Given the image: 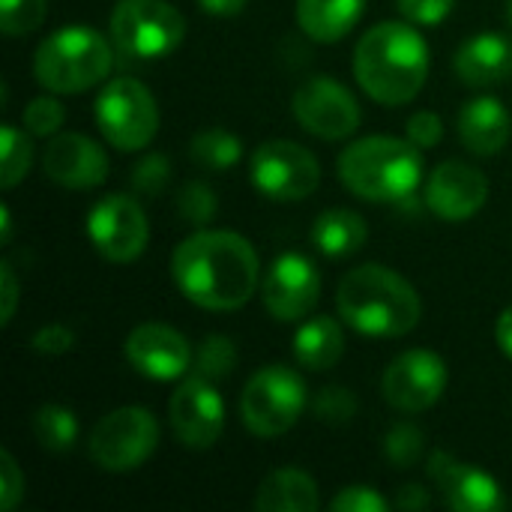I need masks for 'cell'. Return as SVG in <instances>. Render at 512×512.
<instances>
[{"mask_svg":"<svg viewBox=\"0 0 512 512\" xmlns=\"http://www.w3.org/2000/svg\"><path fill=\"white\" fill-rule=\"evenodd\" d=\"M171 276L189 303L207 312H234L255 297L261 261L246 237L204 228L174 249Z\"/></svg>","mask_w":512,"mask_h":512,"instance_id":"6da1fadb","label":"cell"},{"mask_svg":"<svg viewBox=\"0 0 512 512\" xmlns=\"http://www.w3.org/2000/svg\"><path fill=\"white\" fill-rule=\"evenodd\" d=\"M429 45L411 21H384L366 30L354 48V78L369 99L405 105L420 96L429 78Z\"/></svg>","mask_w":512,"mask_h":512,"instance_id":"7a4b0ae2","label":"cell"},{"mask_svg":"<svg viewBox=\"0 0 512 512\" xmlns=\"http://www.w3.org/2000/svg\"><path fill=\"white\" fill-rule=\"evenodd\" d=\"M339 318L375 339H396L420 324L423 303L417 288L384 264H360L339 282Z\"/></svg>","mask_w":512,"mask_h":512,"instance_id":"3957f363","label":"cell"},{"mask_svg":"<svg viewBox=\"0 0 512 512\" xmlns=\"http://www.w3.org/2000/svg\"><path fill=\"white\" fill-rule=\"evenodd\" d=\"M345 189L372 204L411 201L423 183V153L408 138L372 135L360 138L339 156Z\"/></svg>","mask_w":512,"mask_h":512,"instance_id":"277c9868","label":"cell"},{"mask_svg":"<svg viewBox=\"0 0 512 512\" xmlns=\"http://www.w3.org/2000/svg\"><path fill=\"white\" fill-rule=\"evenodd\" d=\"M114 51V42L93 27H60L39 42L33 54V75L51 93H84L105 84L114 66Z\"/></svg>","mask_w":512,"mask_h":512,"instance_id":"5b68a950","label":"cell"},{"mask_svg":"<svg viewBox=\"0 0 512 512\" xmlns=\"http://www.w3.org/2000/svg\"><path fill=\"white\" fill-rule=\"evenodd\" d=\"M108 33L120 57L159 60L183 42L186 18L168 0H120Z\"/></svg>","mask_w":512,"mask_h":512,"instance_id":"8992f818","label":"cell"},{"mask_svg":"<svg viewBox=\"0 0 512 512\" xmlns=\"http://www.w3.org/2000/svg\"><path fill=\"white\" fill-rule=\"evenodd\" d=\"M309 405V393L303 378L288 366H264L258 369L240 396V417L246 429L258 438H279L297 426Z\"/></svg>","mask_w":512,"mask_h":512,"instance_id":"52a82bcc","label":"cell"},{"mask_svg":"<svg viewBox=\"0 0 512 512\" xmlns=\"http://www.w3.org/2000/svg\"><path fill=\"white\" fill-rule=\"evenodd\" d=\"M93 117L102 138L123 153L144 150L159 129V105L135 78L105 81L93 102Z\"/></svg>","mask_w":512,"mask_h":512,"instance_id":"ba28073f","label":"cell"},{"mask_svg":"<svg viewBox=\"0 0 512 512\" xmlns=\"http://www.w3.org/2000/svg\"><path fill=\"white\" fill-rule=\"evenodd\" d=\"M90 459L108 474L141 468L159 447V423L147 408H117L90 432Z\"/></svg>","mask_w":512,"mask_h":512,"instance_id":"9c48e42d","label":"cell"},{"mask_svg":"<svg viewBox=\"0 0 512 512\" xmlns=\"http://www.w3.org/2000/svg\"><path fill=\"white\" fill-rule=\"evenodd\" d=\"M249 177L258 195L276 204H294L309 198L321 183L318 159L297 141H264L249 159Z\"/></svg>","mask_w":512,"mask_h":512,"instance_id":"30bf717a","label":"cell"},{"mask_svg":"<svg viewBox=\"0 0 512 512\" xmlns=\"http://www.w3.org/2000/svg\"><path fill=\"white\" fill-rule=\"evenodd\" d=\"M291 111L309 135L324 138V141H342L354 135L363 120L360 102L354 99V93L330 75L306 78L294 90Z\"/></svg>","mask_w":512,"mask_h":512,"instance_id":"8fae6325","label":"cell"},{"mask_svg":"<svg viewBox=\"0 0 512 512\" xmlns=\"http://www.w3.org/2000/svg\"><path fill=\"white\" fill-rule=\"evenodd\" d=\"M87 237L93 249L111 264L135 261L150 240V225L144 207L129 195H105L87 213Z\"/></svg>","mask_w":512,"mask_h":512,"instance_id":"7c38bea8","label":"cell"},{"mask_svg":"<svg viewBox=\"0 0 512 512\" xmlns=\"http://www.w3.org/2000/svg\"><path fill=\"white\" fill-rule=\"evenodd\" d=\"M444 390H447V366L435 351L426 348H411L399 354L381 378L384 399L402 414L429 411L432 405H438Z\"/></svg>","mask_w":512,"mask_h":512,"instance_id":"4fadbf2b","label":"cell"},{"mask_svg":"<svg viewBox=\"0 0 512 512\" xmlns=\"http://www.w3.org/2000/svg\"><path fill=\"white\" fill-rule=\"evenodd\" d=\"M318 297H321V273L300 252L279 255L264 273L261 303L282 324L309 318L312 309L318 306Z\"/></svg>","mask_w":512,"mask_h":512,"instance_id":"5bb4252c","label":"cell"},{"mask_svg":"<svg viewBox=\"0 0 512 512\" xmlns=\"http://www.w3.org/2000/svg\"><path fill=\"white\" fill-rule=\"evenodd\" d=\"M168 423L186 450H210L225 429V405L213 381L186 378L168 402Z\"/></svg>","mask_w":512,"mask_h":512,"instance_id":"9a60e30c","label":"cell"},{"mask_svg":"<svg viewBox=\"0 0 512 512\" xmlns=\"http://www.w3.org/2000/svg\"><path fill=\"white\" fill-rule=\"evenodd\" d=\"M192 345L189 339L159 321L138 324L126 339V360L132 369L153 381H177L192 366Z\"/></svg>","mask_w":512,"mask_h":512,"instance_id":"2e32d148","label":"cell"},{"mask_svg":"<svg viewBox=\"0 0 512 512\" xmlns=\"http://www.w3.org/2000/svg\"><path fill=\"white\" fill-rule=\"evenodd\" d=\"M429 477L441 489L447 507L456 512H498L507 507V498L495 477L486 471L450 456L447 450H435L429 456Z\"/></svg>","mask_w":512,"mask_h":512,"instance_id":"e0dca14e","label":"cell"},{"mask_svg":"<svg viewBox=\"0 0 512 512\" xmlns=\"http://www.w3.org/2000/svg\"><path fill=\"white\" fill-rule=\"evenodd\" d=\"M42 171L63 189H96L108 180L105 150L81 132H57L42 150Z\"/></svg>","mask_w":512,"mask_h":512,"instance_id":"ac0fdd59","label":"cell"},{"mask_svg":"<svg viewBox=\"0 0 512 512\" xmlns=\"http://www.w3.org/2000/svg\"><path fill=\"white\" fill-rule=\"evenodd\" d=\"M489 198V180L468 162H441L426 177V207L444 222H465L483 210Z\"/></svg>","mask_w":512,"mask_h":512,"instance_id":"d6986e66","label":"cell"},{"mask_svg":"<svg viewBox=\"0 0 512 512\" xmlns=\"http://www.w3.org/2000/svg\"><path fill=\"white\" fill-rule=\"evenodd\" d=\"M456 75L468 87H495L512 78V36L501 30H486L462 42L453 57Z\"/></svg>","mask_w":512,"mask_h":512,"instance_id":"ffe728a7","label":"cell"},{"mask_svg":"<svg viewBox=\"0 0 512 512\" xmlns=\"http://www.w3.org/2000/svg\"><path fill=\"white\" fill-rule=\"evenodd\" d=\"M456 132L465 150L474 156H495L507 147L512 135V117L495 96H477L462 105L456 117Z\"/></svg>","mask_w":512,"mask_h":512,"instance_id":"44dd1931","label":"cell"},{"mask_svg":"<svg viewBox=\"0 0 512 512\" xmlns=\"http://www.w3.org/2000/svg\"><path fill=\"white\" fill-rule=\"evenodd\" d=\"M318 507V483L300 468H279L267 474L255 495L258 512H315Z\"/></svg>","mask_w":512,"mask_h":512,"instance_id":"7402d4cb","label":"cell"},{"mask_svg":"<svg viewBox=\"0 0 512 512\" xmlns=\"http://www.w3.org/2000/svg\"><path fill=\"white\" fill-rule=\"evenodd\" d=\"M366 0H297V24L315 42L345 39L363 18Z\"/></svg>","mask_w":512,"mask_h":512,"instance_id":"603a6c76","label":"cell"},{"mask_svg":"<svg viewBox=\"0 0 512 512\" xmlns=\"http://www.w3.org/2000/svg\"><path fill=\"white\" fill-rule=\"evenodd\" d=\"M345 354V333L342 324L330 315H318L306 321L294 336V357L303 369L327 372Z\"/></svg>","mask_w":512,"mask_h":512,"instance_id":"cb8c5ba5","label":"cell"},{"mask_svg":"<svg viewBox=\"0 0 512 512\" xmlns=\"http://www.w3.org/2000/svg\"><path fill=\"white\" fill-rule=\"evenodd\" d=\"M312 246L324 255V258H348L354 255L357 249H363L369 231H366V222L363 216H357L354 210H324L312 231Z\"/></svg>","mask_w":512,"mask_h":512,"instance_id":"d4e9b609","label":"cell"},{"mask_svg":"<svg viewBox=\"0 0 512 512\" xmlns=\"http://www.w3.org/2000/svg\"><path fill=\"white\" fill-rule=\"evenodd\" d=\"M240 156H243V141L222 126L198 129L189 141V159L207 171H225V168L237 165Z\"/></svg>","mask_w":512,"mask_h":512,"instance_id":"484cf974","label":"cell"},{"mask_svg":"<svg viewBox=\"0 0 512 512\" xmlns=\"http://www.w3.org/2000/svg\"><path fill=\"white\" fill-rule=\"evenodd\" d=\"M33 435L42 450L48 453H66L78 441V420L63 405H42L33 414Z\"/></svg>","mask_w":512,"mask_h":512,"instance_id":"4316f807","label":"cell"},{"mask_svg":"<svg viewBox=\"0 0 512 512\" xmlns=\"http://www.w3.org/2000/svg\"><path fill=\"white\" fill-rule=\"evenodd\" d=\"M30 162H33V144L27 138V129L21 132V129L6 123L3 132H0V168H3L0 171V186L6 192L15 189L27 177Z\"/></svg>","mask_w":512,"mask_h":512,"instance_id":"83f0119b","label":"cell"},{"mask_svg":"<svg viewBox=\"0 0 512 512\" xmlns=\"http://www.w3.org/2000/svg\"><path fill=\"white\" fill-rule=\"evenodd\" d=\"M234 366H237V348L228 336H219V333L207 336L195 348L192 375H198L204 381H222L234 372Z\"/></svg>","mask_w":512,"mask_h":512,"instance_id":"f1b7e54d","label":"cell"},{"mask_svg":"<svg viewBox=\"0 0 512 512\" xmlns=\"http://www.w3.org/2000/svg\"><path fill=\"white\" fill-rule=\"evenodd\" d=\"M48 12V0H0V30L6 36L33 33Z\"/></svg>","mask_w":512,"mask_h":512,"instance_id":"f546056e","label":"cell"},{"mask_svg":"<svg viewBox=\"0 0 512 512\" xmlns=\"http://www.w3.org/2000/svg\"><path fill=\"white\" fill-rule=\"evenodd\" d=\"M177 210L192 225H210L213 216H216V210H219V201H216V192L207 183L189 180L177 192Z\"/></svg>","mask_w":512,"mask_h":512,"instance_id":"4dcf8cb0","label":"cell"},{"mask_svg":"<svg viewBox=\"0 0 512 512\" xmlns=\"http://www.w3.org/2000/svg\"><path fill=\"white\" fill-rule=\"evenodd\" d=\"M384 456L393 468H414L423 456V432L414 423H396L384 438Z\"/></svg>","mask_w":512,"mask_h":512,"instance_id":"1f68e13d","label":"cell"},{"mask_svg":"<svg viewBox=\"0 0 512 512\" xmlns=\"http://www.w3.org/2000/svg\"><path fill=\"white\" fill-rule=\"evenodd\" d=\"M312 411L327 426H348L357 414V396L348 387H324L312 399Z\"/></svg>","mask_w":512,"mask_h":512,"instance_id":"d6a6232c","label":"cell"},{"mask_svg":"<svg viewBox=\"0 0 512 512\" xmlns=\"http://www.w3.org/2000/svg\"><path fill=\"white\" fill-rule=\"evenodd\" d=\"M21 120H24V129L30 135H36V138H54L60 132V126H63V120H66V108L54 96H36L24 108Z\"/></svg>","mask_w":512,"mask_h":512,"instance_id":"836d02e7","label":"cell"},{"mask_svg":"<svg viewBox=\"0 0 512 512\" xmlns=\"http://www.w3.org/2000/svg\"><path fill=\"white\" fill-rule=\"evenodd\" d=\"M171 180V162L165 153H147L144 159H138V165L132 168V189L138 195H162L165 186Z\"/></svg>","mask_w":512,"mask_h":512,"instance_id":"e575fe53","label":"cell"},{"mask_svg":"<svg viewBox=\"0 0 512 512\" xmlns=\"http://www.w3.org/2000/svg\"><path fill=\"white\" fill-rule=\"evenodd\" d=\"M333 512H387L390 501L384 495H378L372 486H348L339 495H333L330 501Z\"/></svg>","mask_w":512,"mask_h":512,"instance_id":"d590c367","label":"cell"},{"mask_svg":"<svg viewBox=\"0 0 512 512\" xmlns=\"http://www.w3.org/2000/svg\"><path fill=\"white\" fill-rule=\"evenodd\" d=\"M453 6L456 0H396V9L402 12V18L411 24H423V27L441 24L453 12Z\"/></svg>","mask_w":512,"mask_h":512,"instance_id":"8d00e7d4","label":"cell"},{"mask_svg":"<svg viewBox=\"0 0 512 512\" xmlns=\"http://www.w3.org/2000/svg\"><path fill=\"white\" fill-rule=\"evenodd\" d=\"M30 348L42 357H60L75 348V333L66 324H48L39 327L30 339Z\"/></svg>","mask_w":512,"mask_h":512,"instance_id":"74e56055","label":"cell"},{"mask_svg":"<svg viewBox=\"0 0 512 512\" xmlns=\"http://www.w3.org/2000/svg\"><path fill=\"white\" fill-rule=\"evenodd\" d=\"M24 495V474L18 468V462L12 459V453H0V510L12 512L18 507Z\"/></svg>","mask_w":512,"mask_h":512,"instance_id":"f35d334b","label":"cell"},{"mask_svg":"<svg viewBox=\"0 0 512 512\" xmlns=\"http://www.w3.org/2000/svg\"><path fill=\"white\" fill-rule=\"evenodd\" d=\"M405 132H408V141H414L420 150H429V147L441 144V138H444V123H441V117L432 114V111H417V114H411Z\"/></svg>","mask_w":512,"mask_h":512,"instance_id":"ab89813d","label":"cell"},{"mask_svg":"<svg viewBox=\"0 0 512 512\" xmlns=\"http://www.w3.org/2000/svg\"><path fill=\"white\" fill-rule=\"evenodd\" d=\"M0 300H3V309H0V324L6 327L15 315V306H18V279H15V270L9 261L0 264Z\"/></svg>","mask_w":512,"mask_h":512,"instance_id":"60d3db41","label":"cell"},{"mask_svg":"<svg viewBox=\"0 0 512 512\" xmlns=\"http://www.w3.org/2000/svg\"><path fill=\"white\" fill-rule=\"evenodd\" d=\"M429 492L420 486V483H408V486H402L399 489V495H396V501H393V507L402 512H420L429 507Z\"/></svg>","mask_w":512,"mask_h":512,"instance_id":"b9f144b4","label":"cell"},{"mask_svg":"<svg viewBox=\"0 0 512 512\" xmlns=\"http://www.w3.org/2000/svg\"><path fill=\"white\" fill-rule=\"evenodd\" d=\"M249 0H198V6L207 12V15H216V18H234L246 9Z\"/></svg>","mask_w":512,"mask_h":512,"instance_id":"7bdbcfd3","label":"cell"},{"mask_svg":"<svg viewBox=\"0 0 512 512\" xmlns=\"http://www.w3.org/2000/svg\"><path fill=\"white\" fill-rule=\"evenodd\" d=\"M495 342H498V348L512 360V306H507L501 312V318L495 324Z\"/></svg>","mask_w":512,"mask_h":512,"instance_id":"ee69618b","label":"cell"},{"mask_svg":"<svg viewBox=\"0 0 512 512\" xmlns=\"http://www.w3.org/2000/svg\"><path fill=\"white\" fill-rule=\"evenodd\" d=\"M0 231H3V246H9V240H12V213H9L6 204L0 207Z\"/></svg>","mask_w":512,"mask_h":512,"instance_id":"f6af8a7d","label":"cell"},{"mask_svg":"<svg viewBox=\"0 0 512 512\" xmlns=\"http://www.w3.org/2000/svg\"><path fill=\"white\" fill-rule=\"evenodd\" d=\"M507 15H510V24H512V0H507Z\"/></svg>","mask_w":512,"mask_h":512,"instance_id":"bcb514c9","label":"cell"}]
</instances>
